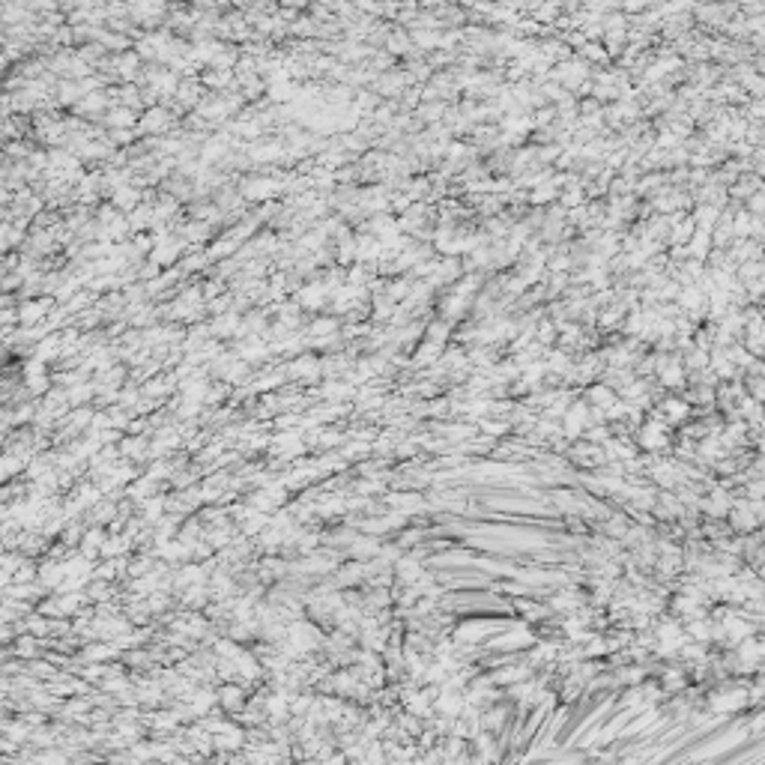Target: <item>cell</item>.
Returning <instances> with one entry per match:
<instances>
[{"label":"cell","instance_id":"4","mask_svg":"<svg viewBox=\"0 0 765 765\" xmlns=\"http://www.w3.org/2000/svg\"><path fill=\"white\" fill-rule=\"evenodd\" d=\"M422 574H424V571H422V565H419L416 559H398V577H400V583L412 586Z\"/></svg>","mask_w":765,"mask_h":765},{"label":"cell","instance_id":"3","mask_svg":"<svg viewBox=\"0 0 765 765\" xmlns=\"http://www.w3.org/2000/svg\"><path fill=\"white\" fill-rule=\"evenodd\" d=\"M745 706V694L742 691H726V694H718L711 699V709L718 714H726V711H735Z\"/></svg>","mask_w":765,"mask_h":765},{"label":"cell","instance_id":"2","mask_svg":"<svg viewBox=\"0 0 765 765\" xmlns=\"http://www.w3.org/2000/svg\"><path fill=\"white\" fill-rule=\"evenodd\" d=\"M586 422H589V407L586 404H577L574 410L565 412V434L568 436H580L583 428H586Z\"/></svg>","mask_w":765,"mask_h":765},{"label":"cell","instance_id":"10","mask_svg":"<svg viewBox=\"0 0 765 765\" xmlns=\"http://www.w3.org/2000/svg\"><path fill=\"white\" fill-rule=\"evenodd\" d=\"M589 440H592V443H607V428H592Z\"/></svg>","mask_w":765,"mask_h":765},{"label":"cell","instance_id":"1","mask_svg":"<svg viewBox=\"0 0 765 765\" xmlns=\"http://www.w3.org/2000/svg\"><path fill=\"white\" fill-rule=\"evenodd\" d=\"M639 446L649 448V451L663 448V446H667V424H663V422H651V424H646V428L639 431Z\"/></svg>","mask_w":765,"mask_h":765},{"label":"cell","instance_id":"5","mask_svg":"<svg viewBox=\"0 0 765 765\" xmlns=\"http://www.w3.org/2000/svg\"><path fill=\"white\" fill-rule=\"evenodd\" d=\"M661 380H663V386L679 388V386H682V368L675 365V362H673V365H663V368H661Z\"/></svg>","mask_w":765,"mask_h":765},{"label":"cell","instance_id":"7","mask_svg":"<svg viewBox=\"0 0 765 765\" xmlns=\"http://www.w3.org/2000/svg\"><path fill=\"white\" fill-rule=\"evenodd\" d=\"M388 503H392V508H398V511H416V508H422L416 494H407V496H392V499H388Z\"/></svg>","mask_w":765,"mask_h":765},{"label":"cell","instance_id":"9","mask_svg":"<svg viewBox=\"0 0 765 765\" xmlns=\"http://www.w3.org/2000/svg\"><path fill=\"white\" fill-rule=\"evenodd\" d=\"M503 721H506L503 709H494V711H491V714H487V718H484V726H487V730H496V726L503 723Z\"/></svg>","mask_w":765,"mask_h":765},{"label":"cell","instance_id":"8","mask_svg":"<svg viewBox=\"0 0 765 765\" xmlns=\"http://www.w3.org/2000/svg\"><path fill=\"white\" fill-rule=\"evenodd\" d=\"M663 412H667L670 419H685L687 416V407H685V400H663Z\"/></svg>","mask_w":765,"mask_h":765},{"label":"cell","instance_id":"6","mask_svg":"<svg viewBox=\"0 0 765 765\" xmlns=\"http://www.w3.org/2000/svg\"><path fill=\"white\" fill-rule=\"evenodd\" d=\"M589 398H592V404H598V407H604V410H607V407L613 404V400H616V395H613V392H610V388H607V386H595V388H592V392H589Z\"/></svg>","mask_w":765,"mask_h":765}]
</instances>
